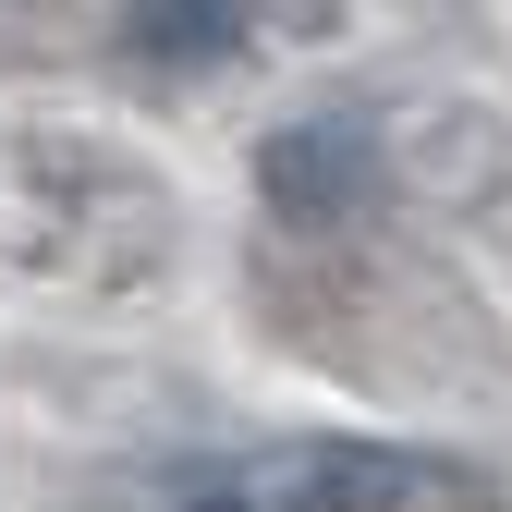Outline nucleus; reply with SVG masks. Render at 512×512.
I'll use <instances>...</instances> for the list:
<instances>
[{
  "mask_svg": "<svg viewBox=\"0 0 512 512\" xmlns=\"http://www.w3.org/2000/svg\"><path fill=\"white\" fill-rule=\"evenodd\" d=\"M244 37V0H135V49L147 61H220Z\"/></svg>",
  "mask_w": 512,
  "mask_h": 512,
  "instance_id": "f03ea898",
  "label": "nucleus"
},
{
  "mask_svg": "<svg viewBox=\"0 0 512 512\" xmlns=\"http://www.w3.org/2000/svg\"><path fill=\"white\" fill-rule=\"evenodd\" d=\"M293 500H317V512H378V500H403V464H378V452H354V464H305Z\"/></svg>",
  "mask_w": 512,
  "mask_h": 512,
  "instance_id": "7ed1b4c3",
  "label": "nucleus"
},
{
  "mask_svg": "<svg viewBox=\"0 0 512 512\" xmlns=\"http://www.w3.org/2000/svg\"><path fill=\"white\" fill-rule=\"evenodd\" d=\"M354 196H366V135L354 122H293V135L269 147V208L281 220L330 232V220H354Z\"/></svg>",
  "mask_w": 512,
  "mask_h": 512,
  "instance_id": "f257e3e1",
  "label": "nucleus"
}]
</instances>
